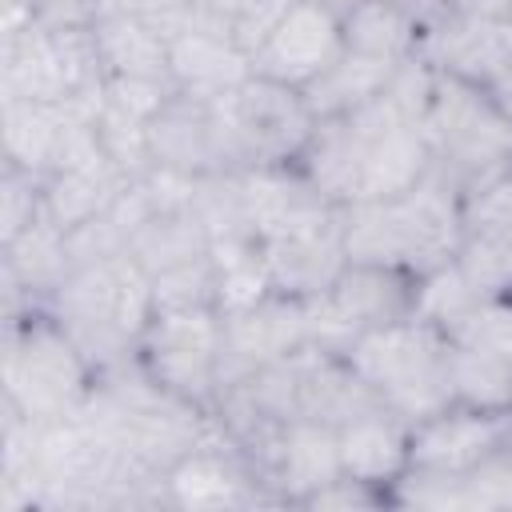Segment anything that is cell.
<instances>
[{"mask_svg":"<svg viewBox=\"0 0 512 512\" xmlns=\"http://www.w3.org/2000/svg\"><path fill=\"white\" fill-rule=\"evenodd\" d=\"M92 364L80 356L72 336L60 328L56 316H28L16 320L8 332V408L28 420H60L80 408L92 392L88 384Z\"/></svg>","mask_w":512,"mask_h":512,"instance_id":"6da1fadb","label":"cell"},{"mask_svg":"<svg viewBox=\"0 0 512 512\" xmlns=\"http://www.w3.org/2000/svg\"><path fill=\"white\" fill-rule=\"evenodd\" d=\"M220 352H224V316L216 308L156 312L136 344L140 364L168 392L184 400L216 396Z\"/></svg>","mask_w":512,"mask_h":512,"instance_id":"7a4b0ae2","label":"cell"},{"mask_svg":"<svg viewBox=\"0 0 512 512\" xmlns=\"http://www.w3.org/2000/svg\"><path fill=\"white\" fill-rule=\"evenodd\" d=\"M344 56L340 8L328 0H292L268 40L252 56V72L288 88H308L324 68Z\"/></svg>","mask_w":512,"mask_h":512,"instance_id":"3957f363","label":"cell"},{"mask_svg":"<svg viewBox=\"0 0 512 512\" xmlns=\"http://www.w3.org/2000/svg\"><path fill=\"white\" fill-rule=\"evenodd\" d=\"M504 412H484L452 404L420 424H412V468L432 472H472L500 448Z\"/></svg>","mask_w":512,"mask_h":512,"instance_id":"277c9868","label":"cell"},{"mask_svg":"<svg viewBox=\"0 0 512 512\" xmlns=\"http://www.w3.org/2000/svg\"><path fill=\"white\" fill-rule=\"evenodd\" d=\"M340 468L352 480L384 484L412 468V424L388 404H372L336 428Z\"/></svg>","mask_w":512,"mask_h":512,"instance_id":"5b68a950","label":"cell"},{"mask_svg":"<svg viewBox=\"0 0 512 512\" xmlns=\"http://www.w3.org/2000/svg\"><path fill=\"white\" fill-rule=\"evenodd\" d=\"M416 280L420 276L404 268L348 260L344 272L332 280L328 300L340 308V316L356 332H368V328H384L416 316Z\"/></svg>","mask_w":512,"mask_h":512,"instance_id":"8992f818","label":"cell"},{"mask_svg":"<svg viewBox=\"0 0 512 512\" xmlns=\"http://www.w3.org/2000/svg\"><path fill=\"white\" fill-rule=\"evenodd\" d=\"M268 476L280 480L284 492H288V500H300V504L316 488H324L336 476H344L340 448H336V428L332 424H320V420H288L280 428V440H276V456H272Z\"/></svg>","mask_w":512,"mask_h":512,"instance_id":"52a82bcc","label":"cell"},{"mask_svg":"<svg viewBox=\"0 0 512 512\" xmlns=\"http://www.w3.org/2000/svg\"><path fill=\"white\" fill-rule=\"evenodd\" d=\"M340 32H344L348 52L376 56L388 64L416 56V44H420V24L400 0H360V4L344 8Z\"/></svg>","mask_w":512,"mask_h":512,"instance_id":"ba28073f","label":"cell"},{"mask_svg":"<svg viewBox=\"0 0 512 512\" xmlns=\"http://www.w3.org/2000/svg\"><path fill=\"white\" fill-rule=\"evenodd\" d=\"M244 480L248 472L236 468V460L220 448H212L208 440H200L188 456H180L168 472V500L180 508H224V504H240L244 500Z\"/></svg>","mask_w":512,"mask_h":512,"instance_id":"9c48e42d","label":"cell"},{"mask_svg":"<svg viewBox=\"0 0 512 512\" xmlns=\"http://www.w3.org/2000/svg\"><path fill=\"white\" fill-rule=\"evenodd\" d=\"M392 72H396V64L376 60V56H360V52H348L344 48V56L332 68H324L300 92H304V104H308V112L316 120H332V116H348L352 108L376 100L388 88Z\"/></svg>","mask_w":512,"mask_h":512,"instance_id":"30bf717a","label":"cell"},{"mask_svg":"<svg viewBox=\"0 0 512 512\" xmlns=\"http://www.w3.org/2000/svg\"><path fill=\"white\" fill-rule=\"evenodd\" d=\"M104 76H168V40L144 16H100L92 24Z\"/></svg>","mask_w":512,"mask_h":512,"instance_id":"8fae6325","label":"cell"},{"mask_svg":"<svg viewBox=\"0 0 512 512\" xmlns=\"http://www.w3.org/2000/svg\"><path fill=\"white\" fill-rule=\"evenodd\" d=\"M128 252L136 256V264L156 276L168 272L176 264H188L196 256L208 252V232L200 228V220L192 212H156L148 224H140L128 240Z\"/></svg>","mask_w":512,"mask_h":512,"instance_id":"7c38bea8","label":"cell"},{"mask_svg":"<svg viewBox=\"0 0 512 512\" xmlns=\"http://www.w3.org/2000/svg\"><path fill=\"white\" fill-rule=\"evenodd\" d=\"M448 384L456 404L508 412L512 408V360L448 344Z\"/></svg>","mask_w":512,"mask_h":512,"instance_id":"4fadbf2b","label":"cell"},{"mask_svg":"<svg viewBox=\"0 0 512 512\" xmlns=\"http://www.w3.org/2000/svg\"><path fill=\"white\" fill-rule=\"evenodd\" d=\"M444 336L456 348H472V352H488V356L512 360V292L480 296L472 308H464L444 328Z\"/></svg>","mask_w":512,"mask_h":512,"instance_id":"5bb4252c","label":"cell"},{"mask_svg":"<svg viewBox=\"0 0 512 512\" xmlns=\"http://www.w3.org/2000/svg\"><path fill=\"white\" fill-rule=\"evenodd\" d=\"M448 12L484 16V20H512V0H448Z\"/></svg>","mask_w":512,"mask_h":512,"instance_id":"9a60e30c","label":"cell"},{"mask_svg":"<svg viewBox=\"0 0 512 512\" xmlns=\"http://www.w3.org/2000/svg\"><path fill=\"white\" fill-rule=\"evenodd\" d=\"M328 4H336V8L344 12V8H352V4H360V0H328Z\"/></svg>","mask_w":512,"mask_h":512,"instance_id":"2e32d148","label":"cell"}]
</instances>
